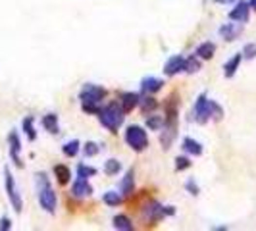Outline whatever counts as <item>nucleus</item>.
<instances>
[{
  "label": "nucleus",
  "mask_w": 256,
  "mask_h": 231,
  "mask_svg": "<svg viewBox=\"0 0 256 231\" xmlns=\"http://www.w3.org/2000/svg\"><path fill=\"white\" fill-rule=\"evenodd\" d=\"M37 179V197H39V204L45 212L49 214H56V206H58V197L52 189L51 181H49V175L45 172H39L35 175Z\"/></svg>",
  "instance_id": "1"
},
{
  "label": "nucleus",
  "mask_w": 256,
  "mask_h": 231,
  "mask_svg": "<svg viewBox=\"0 0 256 231\" xmlns=\"http://www.w3.org/2000/svg\"><path fill=\"white\" fill-rule=\"evenodd\" d=\"M99 121H101V125L106 127L110 133H118V129L121 127V123H123V119H125V112H123V108H121V104L119 102H108L104 108H101V112H99Z\"/></svg>",
  "instance_id": "2"
},
{
  "label": "nucleus",
  "mask_w": 256,
  "mask_h": 231,
  "mask_svg": "<svg viewBox=\"0 0 256 231\" xmlns=\"http://www.w3.org/2000/svg\"><path fill=\"white\" fill-rule=\"evenodd\" d=\"M127 147H131L135 152H143L149 147V135L141 125H129L123 135Z\"/></svg>",
  "instance_id": "3"
},
{
  "label": "nucleus",
  "mask_w": 256,
  "mask_h": 231,
  "mask_svg": "<svg viewBox=\"0 0 256 231\" xmlns=\"http://www.w3.org/2000/svg\"><path fill=\"white\" fill-rule=\"evenodd\" d=\"M4 189H6V195H8V200L14 208V212L21 214L23 210V200H21V195H19V189L16 185V179L10 172V168H4Z\"/></svg>",
  "instance_id": "4"
},
{
  "label": "nucleus",
  "mask_w": 256,
  "mask_h": 231,
  "mask_svg": "<svg viewBox=\"0 0 256 231\" xmlns=\"http://www.w3.org/2000/svg\"><path fill=\"white\" fill-rule=\"evenodd\" d=\"M104 97H106V89L101 87V85H95V83L83 85V89L79 93L81 104H101Z\"/></svg>",
  "instance_id": "5"
},
{
  "label": "nucleus",
  "mask_w": 256,
  "mask_h": 231,
  "mask_svg": "<svg viewBox=\"0 0 256 231\" xmlns=\"http://www.w3.org/2000/svg\"><path fill=\"white\" fill-rule=\"evenodd\" d=\"M175 214V210H173V206H162L160 202H149L145 208H143V218L145 220H149V222H160L162 218H166V216H173Z\"/></svg>",
  "instance_id": "6"
},
{
  "label": "nucleus",
  "mask_w": 256,
  "mask_h": 231,
  "mask_svg": "<svg viewBox=\"0 0 256 231\" xmlns=\"http://www.w3.org/2000/svg\"><path fill=\"white\" fill-rule=\"evenodd\" d=\"M193 116H195V121L205 125L210 121V99L206 97V93H201L195 100V106H193Z\"/></svg>",
  "instance_id": "7"
},
{
  "label": "nucleus",
  "mask_w": 256,
  "mask_h": 231,
  "mask_svg": "<svg viewBox=\"0 0 256 231\" xmlns=\"http://www.w3.org/2000/svg\"><path fill=\"white\" fill-rule=\"evenodd\" d=\"M8 145H10V158H12V162H14L17 168H23V162H21V158H19L21 141H19L17 131H10V135H8Z\"/></svg>",
  "instance_id": "8"
},
{
  "label": "nucleus",
  "mask_w": 256,
  "mask_h": 231,
  "mask_svg": "<svg viewBox=\"0 0 256 231\" xmlns=\"http://www.w3.org/2000/svg\"><path fill=\"white\" fill-rule=\"evenodd\" d=\"M249 14H251V6L247 0H239L235 4V8L229 12V19L231 21H239V23H247L249 21Z\"/></svg>",
  "instance_id": "9"
},
{
  "label": "nucleus",
  "mask_w": 256,
  "mask_h": 231,
  "mask_svg": "<svg viewBox=\"0 0 256 231\" xmlns=\"http://www.w3.org/2000/svg\"><path fill=\"white\" fill-rule=\"evenodd\" d=\"M183 69H185V58L181 54L168 58V62L164 64V75H168V77H173V75H177Z\"/></svg>",
  "instance_id": "10"
},
{
  "label": "nucleus",
  "mask_w": 256,
  "mask_h": 231,
  "mask_svg": "<svg viewBox=\"0 0 256 231\" xmlns=\"http://www.w3.org/2000/svg\"><path fill=\"white\" fill-rule=\"evenodd\" d=\"M218 33H220V37H222L223 41L231 43V41H235V39L243 33V23H239V21H235V23H225V25L220 27Z\"/></svg>",
  "instance_id": "11"
},
{
  "label": "nucleus",
  "mask_w": 256,
  "mask_h": 231,
  "mask_svg": "<svg viewBox=\"0 0 256 231\" xmlns=\"http://www.w3.org/2000/svg\"><path fill=\"white\" fill-rule=\"evenodd\" d=\"M71 195L77 197V198H85V197H91L93 195V185L89 183V179H81L77 177L71 185Z\"/></svg>",
  "instance_id": "12"
},
{
  "label": "nucleus",
  "mask_w": 256,
  "mask_h": 231,
  "mask_svg": "<svg viewBox=\"0 0 256 231\" xmlns=\"http://www.w3.org/2000/svg\"><path fill=\"white\" fill-rule=\"evenodd\" d=\"M133 189H135V170L129 168L125 172V175L121 177V181H119V193L125 198V197H131L133 195Z\"/></svg>",
  "instance_id": "13"
},
{
  "label": "nucleus",
  "mask_w": 256,
  "mask_h": 231,
  "mask_svg": "<svg viewBox=\"0 0 256 231\" xmlns=\"http://www.w3.org/2000/svg\"><path fill=\"white\" fill-rule=\"evenodd\" d=\"M139 100H141V97L137 93H131V91L129 93H121V97H119V104H121V108H123L125 114L131 112L133 108H137Z\"/></svg>",
  "instance_id": "14"
},
{
  "label": "nucleus",
  "mask_w": 256,
  "mask_h": 231,
  "mask_svg": "<svg viewBox=\"0 0 256 231\" xmlns=\"http://www.w3.org/2000/svg\"><path fill=\"white\" fill-rule=\"evenodd\" d=\"M162 85H164L162 79L149 75V77H145V79L141 81V91H143L145 95H154V93H158V91L162 89Z\"/></svg>",
  "instance_id": "15"
},
{
  "label": "nucleus",
  "mask_w": 256,
  "mask_h": 231,
  "mask_svg": "<svg viewBox=\"0 0 256 231\" xmlns=\"http://www.w3.org/2000/svg\"><path fill=\"white\" fill-rule=\"evenodd\" d=\"M241 60H243V54L239 52V54L231 56L225 64H223V75H225L227 79H231V77L237 73V69H239V66H241Z\"/></svg>",
  "instance_id": "16"
},
{
  "label": "nucleus",
  "mask_w": 256,
  "mask_h": 231,
  "mask_svg": "<svg viewBox=\"0 0 256 231\" xmlns=\"http://www.w3.org/2000/svg\"><path fill=\"white\" fill-rule=\"evenodd\" d=\"M181 147H183V150H185L187 154H191V156H201V154H203V145H201L199 141H195L193 137H185V139L181 141Z\"/></svg>",
  "instance_id": "17"
},
{
  "label": "nucleus",
  "mask_w": 256,
  "mask_h": 231,
  "mask_svg": "<svg viewBox=\"0 0 256 231\" xmlns=\"http://www.w3.org/2000/svg\"><path fill=\"white\" fill-rule=\"evenodd\" d=\"M214 52H216V45H214L212 41L201 43V45L197 47V50H195V54L201 58V60H210V58L214 56Z\"/></svg>",
  "instance_id": "18"
},
{
  "label": "nucleus",
  "mask_w": 256,
  "mask_h": 231,
  "mask_svg": "<svg viewBox=\"0 0 256 231\" xmlns=\"http://www.w3.org/2000/svg\"><path fill=\"white\" fill-rule=\"evenodd\" d=\"M54 175H56L60 185H68L69 179H71V170L68 166H64V164H56L54 166Z\"/></svg>",
  "instance_id": "19"
},
{
  "label": "nucleus",
  "mask_w": 256,
  "mask_h": 231,
  "mask_svg": "<svg viewBox=\"0 0 256 231\" xmlns=\"http://www.w3.org/2000/svg\"><path fill=\"white\" fill-rule=\"evenodd\" d=\"M114 228L116 230H121V231H131L133 230V222L129 220V216H125V214H118V216H114Z\"/></svg>",
  "instance_id": "20"
},
{
  "label": "nucleus",
  "mask_w": 256,
  "mask_h": 231,
  "mask_svg": "<svg viewBox=\"0 0 256 231\" xmlns=\"http://www.w3.org/2000/svg\"><path fill=\"white\" fill-rule=\"evenodd\" d=\"M102 202L104 204H108V206H119V204L123 202V197H121V193H118V191H106L102 195Z\"/></svg>",
  "instance_id": "21"
},
{
  "label": "nucleus",
  "mask_w": 256,
  "mask_h": 231,
  "mask_svg": "<svg viewBox=\"0 0 256 231\" xmlns=\"http://www.w3.org/2000/svg\"><path fill=\"white\" fill-rule=\"evenodd\" d=\"M41 123H43V127H45L49 133H58V131H60V127H58V116L56 114L43 116Z\"/></svg>",
  "instance_id": "22"
},
{
  "label": "nucleus",
  "mask_w": 256,
  "mask_h": 231,
  "mask_svg": "<svg viewBox=\"0 0 256 231\" xmlns=\"http://www.w3.org/2000/svg\"><path fill=\"white\" fill-rule=\"evenodd\" d=\"M139 106H141V110H143V114H153L154 110L158 108V102H156V99H153L151 95H147L145 99H141L139 100Z\"/></svg>",
  "instance_id": "23"
},
{
  "label": "nucleus",
  "mask_w": 256,
  "mask_h": 231,
  "mask_svg": "<svg viewBox=\"0 0 256 231\" xmlns=\"http://www.w3.org/2000/svg\"><path fill=\"white\" fill-rule=\"evenodd\" d=\"M79 147H81V143H79L77 139H71V141H68V143L62 147V152H64L68 158H73V156H77Z\"/></svg>",
  "instance_id": "24"
},
{
  "label": "nucleus",
  "mask_w": 256,
  "mask_h": 231,
  "mask_svg": "<svg viewBox=\"0 0 256 231\" xmlns=\"http://www.w3.org/2000/svg\"><path fill=\"white\" fill-rule=\"evenodd\" d=\"M121 172V162L119 160H116V158H110V160H106L104 162V173L106 175H118V173Z\"/></svg>",
  "instance_id": "25"
},
{
  "label": "nucleus",
  "mask_w": 256,
  "mask_h": 231,
  "mask_svg": "<svg viewBox=\"0 0 256 231\" xmlns=\"http://www.w3.org/2000/svg\"><path fill=\"white\" fill-rule=\"evenodd\" d=\"M201 69V58L197 56V54H193V56L185 58V73H197Z\"/></svg>",
  "instance_id": "26"
},
{
  "label": "nucleus",
  "mask_w": 256,
  "mask_h": 231,
  "mask_svg": "<svg viewBox=\"0 0 256 231\" xmlns=\"http://www.w3.org/2000/svg\"><path fill=\"white\" fill-rule=\"evenodd\" d=\"M35 119H33V116H27L25 119H23V131H25V135H27V139L29 141H35L37 139V131H35Z\"/></svg>",
  "instance_id": "27"
},
{
  "label": "nucleus",
  "mask_w": 256,
  "mask_h": 231,
  "mask_svg": "<svg viewBox=\"0 0 256 231\" xmlns=\"http://www.w3.org/2000/svg\"><path fill=\"white\" fill-rule=\"evenodd\" d=\"M147 127L151 131H160L164 127V117L162 116H154V114H149L147 116Z\"/></svg>",
  "instance_id": "28"
},
{
  "label": "nucleus",
  "mask_w": 256,
  "mask_h": 231,
  "mask_svg": "<svg viewBox=\"0 0 256 231\" xmlns=\"http://www.w3.org/2000/svg\"><path fill=\"white\" fill-rule=\"evenodd\" d=\"M97 173H99V170L93 168V166H87V164H79V166H77V177H81V179L95 177Z\"/></svg>",
  "instance_id": "29"
},
{
  "label": "nucleus",
  "mask_w": 256,
  "mask_h": 231,
  "mask_svg": "<svg viewBox=\"0 0 256 231\" xmlns=\"http://www.w3.org/2000/svg\"><path fill=\"white\" fill-rule=\"evenodd\" d=\"M99 152H101V145H99V143H93V141L85 143V147H83L85 158H93V156H97Z\"/></svg>",
  "instance_id": "30"
},
{
  "label": "nucleus",
  "mask_w": 256,
  "mask_h": 231,
  "mask_svg": "<svg viewBox=\"0 0 256 231\" xmlns=\"http://www.w3.org/2000/svg\"><path fill=\"white\" fill-rule=\"evenodd\" d=\"M222 117H223V108H222L216 100H210V119L220 121Z\"/></svg>",
  "instance_id": "31"
},
{
  "label": "nucleus",
  "mask_w": 256,
  "mask_h": 231,
  "mask_svg": "<svg viewBox=\"0 0 256 231\" xmlns=\"http://www.w3.org/2000/svg\"><path fill=\"white\" fill-rule=\"evenodd\" d=\"M191 168V160L187 156H177L175 158V172H185Z\"/></svg>",
  "instance_id": "32"
},
{
  "label": "nucleus",
  "mask_w": 256,
  "mask_h": 231,
  "mask_svg": "<svg viewBox=\"0 0 256 231\" xmlns=\"http://www.w3.org/2000/svg\"><path fill=\"white\" fill-rule=\"evenodd\" d=\"M243 58H247V60H253L256 58V43H247L245 47H243Z\"/></svg>",
  "instance_id": "33"
},
{
  "label": "nucleus",
  "mask_w": 256,
  "mask_h": 231,
  "mask_svg": "<svg viewBox=\"0 0 256 231\" xmlns=\"http://www.w3.org/2000/svg\"><path fill=\"white\" fill-rule=\"evenodd\" d=\"M81 108H83V112H87V114H99L101 112V104H81Z\"/></svg>",
  "instance_id": "34"
},
{
  "label": "nucleus",
  "mask_w": 256,
  "mask_h": 231,
  "mask_svg": "<svg viewBox=\"0 0 256 231\" xmlns=\"http://www.w3.org/2000/svg\"><path fill=\"white\" fill-rule=\"evenodd\" d=\"M185 189H187L191 195H195V197H197V195H199V191H201V189H199V185L195 183V179H189V181L185 183Z\"/></svg>",
  "instance_id": "35"
},
{
  "label": "nucleus",
  "mask_w": 256,
  "mask_h": 231,
  "mask_svg": "<svg viewBox=\"0 0 256 231\" xmlns=\"http://www.w3.org/2000/svg\"><path fill=\"white\" fill-rule=\"evenodd\" d=\"M8 230H12V222H10V218H2L0 220V231H8Z\"/></svg>",
  "instance_id": "36"
},
{
  "label": "nucleus",
  "mask_w": 256,
  "mask_h": 231,
  "mask_svg": "<svg viewBox=\"0 0 256 231\" xmlns=\"http://www.w3.org/2000/svg\"><path fill=\"white\" fill-rule=\"evenodd\" d=\"M216 4H233L235 0H214Z\"/></svg>",
  "instance_id": "37"
},
{
  "label": "nucleus",
  "mask_w": 256,
  "mask_h": 231,
  "mask_svg": "<svg viewBox=\"0 0 256 231\" xmlns=\"http://www.w3.org/2000/svg\"><path fill=\"white\" fill-rule=\"evenodd\" d=\"M249 6H251V10H256V0H251Z\"/></svg>",
  "instance_id": "38"
}]
</instances>
